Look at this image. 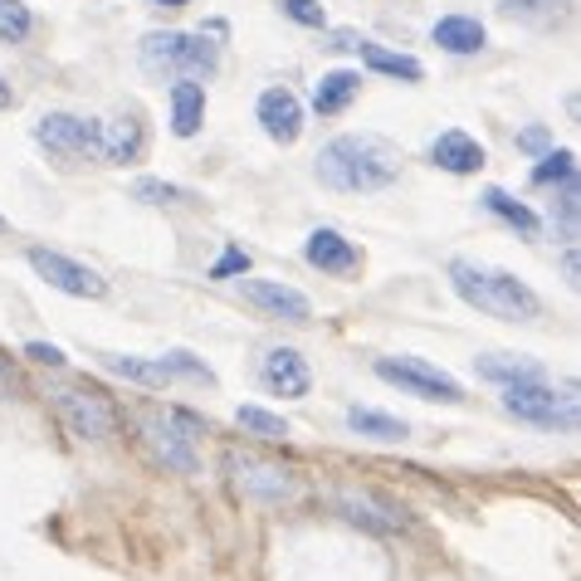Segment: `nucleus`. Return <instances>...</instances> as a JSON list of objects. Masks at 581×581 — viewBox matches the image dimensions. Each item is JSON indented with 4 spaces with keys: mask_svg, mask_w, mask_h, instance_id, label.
<instances>
[{
    "mask_svg": "<svg viewBox=\"0 0 581 581\" xmlns=\"http://www.w3.org/2000/svg\"><path fill=\"white\" fill-rule=\"evenodd\" d=\"M376 376L401 386L405 396H421V401H444V405L464 401V386L454 382L450 372H440V366L421 362V357H382V362H376Z\"/></svg>",
    "mask_w": 581,
    "mask_h": 581,
    "instance_id": "7",
    "label": "nucleus"
},
{
    "mask_svg": "<svg viewBox=\"0 0 581 581\" xmlns=\"http://www.w3.org/2000/svg\"><path fill=\"white\" fill-rule=\"evenodd\" d=\"M430 35L444 54H479L483 44H489V30H483L474 15H444V21H435Z\"/></svg>",
    "mask_w": 581,
    "mask_h": 581,
    "instance_id": "19",
    "label": "nucleus"
},
{
    "mask_svg": "<svg viewBox=\"0 0 581 581\" xmlns=\"http://www.w3.org/2000/svg\"><path fill=\"white\" fill-rule=\"evenodd\" d=\"M230 274H249V255H245V249H235V245H230L225 255L210 264V279H230Z\"/></svg>",
    "mask_w": 581,
    "mask_h": 581,
    "instance_id": "32",
    "label": "nucleus"
},
{
    "mask_svg": "<svg viewBox=\"0 0 581 581\" xmlns=\"http://www.w3.org/2000/svg\"><path fill=\"white\" fill-rule=\"evenodd\" d=\"M30 30H35L30 5H25V0H0V40H5V44H21Z\"/></svg>",
    "mask_w": 581,
    "mask_h": 581,
    "instance_id": "27",
    "label": "nucleus"
},
{
    "mask_svg": "<svg viewBox=\"0 0 581 581\" xmlns=\"http://www.w3.org/2000/svg\"><path fill=\"white\" fill-rule=\"evenodd\" d=\"M483 210H493V216H499L503 225H513V230H518V235H528V240L542 230V220L532 216V210L522 206V201H513L508 191H499V186H489V191H483Z\"/></svg>",
    "mask_w": 581,
    "mask_h": 581,
    "instance_id": "24",
    "label": "nucleus"
},
{
    "mask_svg": "<svg viewBox=\"0 0 581 581\" xmlns=\"http://www.w3.org/2000/svg\"><path fill=\"white\" fill-rule=\"evenodd\" d=\"M430 162L435 167H444V171H454V177H469V171H479L483 162H489V152H483L469 132L450 128V132H440V138L430 142Z\"/></svg>",
    "mask_w": 581,
    "mask_h": 581,
    "instance_id": "16",
    "label": "nucleus"
},
{
    "mask_svg": "<svg viewBox=\"0 0 581 581\" xmlns=\"http://www.w3.org/2000/svg\"><path fill=\"white\" fill-rule=\"evenodd\" d=\"M357 50H362L366 69L386 74V79H405V83H421L425 79V64L411 60V54H396V50H386V44H372V40H362Z\"/></svg>",
    "mask_w": 581,
    "mask_h": 581,
    "instance_id": "21",
    "label": "nucleus"
},
{
    "mask_svg": "<svg viewBox=\"0 0 581 581\" xmlns=\"http://www.w3.org/2000/svg\"><path fill=\"white\" fill-rule=\"evenodd\" d=\"M518 147H522V152H542V147H547V132H542V128H528V132L518 138Z\"/></svg>",
    "mask_w": 581,
    "mask_h": 581,
    "instance_id": "34",
    "label": "nucleus"
},
{
    "mask_svg": "<svg viewBox=\"0 0 581 581\" xmlns=\"http://www.w3.org/2000/svg\"><path fill=\"white\" fill-rule=\"evenodd\" d=\"M347 425H352L357 435H366V440H382V444L411 440V425L386 415V411H372V405H352V411H347Z\"/></svg>",
    "mask_w": 581,
    "mask_h": 581,
    "instance_id": "23",
    "label": "nucleus"
},
{
    "mask_svg": "<svg viewBox=\"0 0 581 581\" xmlns=\"http://www.w3.org/2000/svg\"><path fill=\"white\" fill-rule=\"evenodd\" d=\"M450 284L469 308H479V313H489V318H503V323H528V318L542 313V298L532 294L518 274H508V269H489V264H474V259H454Z\"/></svg>",
    "mask_w": 581,
    "mask_h": 581,
    "instance_id": "2",
    "label": "nucleus"
},
{
    "mask_svg": "<svg viewBox=\"0 0 581 581\" xmlns=\"http://www.w3.org/2000/svg\"><path fill=\"white\" fill-rule=\"evenodd\" d=\"M318 181L347 196H366V191H382L401 177V152L391 147L376 132H343L318 152Z\"/></svg>",
    "mask_w": 581,
    "mask_h": 581,
    "instance_id": "1",
    "label": "nucleus"
},
{
    "mask_svg": "<svg viewBox=\"0 0 581 581\" xmlns=\"http://www.w3.org/2000/svg\"><path fill=\"white\" fill-rule=\"evenodd\" d=\"M362 93V74L357 69H333V74H323L318 79V89H313V113H323V118H337V113L347 108V103Z\"/></svg>",
    "mask_w": 581,
    "mask_h": 581,
    "instance_id": "20",
    "label": "nucleus"
},
{
    "mask_svg": "<svg viewBox=\"0 0 581 581\" xmlns=\"http://www.w3.org/2000/svg\"><path fill=\"white\" fill-rule=\"evenodd\" d=\"M235 421H240V430H249V435H259V440H288V421L284 415H274V411H264V405H240L235 411Z\"/></svg>",
    "mask_w": 581,
    "mask_h": 581,
    "instance_id": "25",
    "label": "nucleus"
},
{
    "mask_svg": "<svg viewBox=\"0 0 581 581\" xmlns=\"http://www.w3.org/2000/svg\"><path fill=\"white\" fill-rule=\"evenodd\" d=\"M201 122H206V89H201V79H177L171 83V132L196 138Z\"/></svg>",
    "mask_w": 581,
    "mask_h": 581,
    "instance_id": "18",
    "label": "nucleus"
},
{
    "mask_svg": "<svg viewBox=\"0 0 581 581\" xmlns=\"http://www.w3.org/2000/svg\"><path fill=\"white\" fill-rule=\"evenodd\" d=\"M279 5H284L288 21L308 25V30H323V25H327V11L318 5V0H279Z\"/></svg>",
    "mask_w": 581,
    "mask_h": 581,
    "instance_id": "31",
    "label": "nucleus"
},
{
    "mask_svg": "<svg viewBox=\"0 0 581 581\" xmlns=\"http://www.w3.org/2000/svg\"><path fill=\"white\" fill-rule=\"evenodd\" d=\"M230 469H235V483L249 493V499H264V503H279L294 493V479H288V469H274V464H255V460H230Z\"/></svg>",
    "mask_w": 581,
    "mask_h": 581,
    "instance_id": "17",
    "label": "nucleus"
},
{
    "mask_svg": "<svg viewBox=\"0 0 581 581\" xmlns=\"http://www.w3.org/2000/svg\"><path fill=\"white\" fill-rule=\"evenodd\" d=\"M30 269L50 288H60V294H69V298H103L108 294V279H103L99 269L79 264V259L60 255V249H30Z\"/></svg>",
    "mask_w": 581,
    "mask_h": 581,
    "instance_id": "8",
    "label": "nucleus"
},
{
    "mask_svg": "<svg viewBox=\"0 0 581 581\" xmlns=\"http://www.w3.org/2000/svg\"><path fill=\"white\" fill-rule=\"evenodd\" d=\"M0 391H15V376L5 372V366H0Z\"/></svg>",
    "mask_w": 581,
    "mask_h": 581,
    "instance_id": "35",
    "label": "nucleus"
},
{
    "mask_svg": "<svg viewBox=\"0 0 581 581\" xmlns=\"http://www.w3.org/2000/svg\"><path fill=\"white\" fill-rule=\"evenodd\" d=\"M50 401L79 440H108L118 430V405L103 391H93V386H54Z\"/></svg>",
    "mask_w": 581,
    "mask_h": 581,
    "instance_id": "6",
    "label": "nucleus"
},
{
    "mask_svg": "<svg viewBox=\"0 0 581 581\" xmlns=\"http://www.w3.org/2000/svg\"><path fill=\"white\" fill-rule=\"evenodd\" d=\"M142 435L147 444L167 460V469L177 474H196L201 460H196V435H201V421L186 411H142Z\"/></svg>",
    "mask_w": 581,
    "mask_h": 581,
    "instance_id": "5",
    "label": "nucleus"
},
{
    "mask_svg": "<svg viewBox=\"0 0 581 581\" xmlns=\"http://www.w3.org/2000/svg\"><path fill=\"white\" fill-rule=\"evenodd\" d=\"M561 181H577V157L571 152H547L532 167V186H561Z\"/></svg>",
    "mask_w": 581,
    "mask_h": 581,
    "instance_id": "28",
    "label": "nucleus"
},
{
    "mask_svg": "<svg viewBox=\"0 0 581 581\" xmlns=\"http://www.w3.org/2000/svg\"><path fill=\"white\" fill-rule=\"evenodd\" d=\"M5 230H11V220H5V216H0V235H5Z\"/></svg>",
    "mask_w": 581,
    "mask_h": 581,
    "instance_id": "38",
    "label": "nucleus"
},
{
    "mask_svg": "<svg viewBox=\"0 0 581 581\" xmlns=\"http://www.w3.org/2000/svg\"><path fill=\"white\" fill-rule=\"evenodd\" d=\"M132 196L147 201V206H177V201H191V191L171 186V181H152V177H142L138 186H132Z\"/></svg>",
    "mask_w": 581,
    "mask_h": 581,
    "instance_id": "30",
    "label": "nucleus"
},
{
    "mask_svg": "<svg viewBox=\"0 0 581 581\" xmlns=\"http://www.w3.org/2000/svg\"><path fill=\"white\" fill-rule=\"evenodd\" d=\"M503 411L518 415V421L528 425H542V430H571L577 425V386H567V391H552L547 382H508L503 386Z\"/></svg>",
    "mask_w": 581,
    "mask_h": 581,
    "instance_id": "4",
    "label": "nucleus"
},
{
    "mask_svg": "<svg viewBox=\"0 0 581 581\" xmlns=\"http://www.w3.org/2000/svg\"><path fill=\"white\" fill-rule=\"evenodd\" d=\"M245 298L269 318H284V323H308L313 304H308L298 288L279 284V279H245Z\"/></svg>",
    "mask_w": 581,
    "mask_h": 581,
    "instance_id": "13",
    "label": "nucleus"
},
{
    "mask_svg": "<svg viewBox=\"0 0 581 581\" xmlns=\"http://www.w3.org/2000/svg\"><path fill=\"white\" fill-rule=\"evenodd\" d=\"M255 118H259V128L269 132V142L288 147V142H298V132H304V103H298L288 89H264L259 93Z\"/></svg>",
    "mask_w": 581,
    "mask_h": 581,
    "instance_id": "11",
    "label": "nucleus"
},
{
    "mask_svg": "<svg viewBox=\"0 0 581 581\" xmlns=\"http://www.w3.org/2000/svg\"><path fill=\"white\" fill-rule=\"evenodd\" d=\"M259 382H264V391L284 396V401H298V396H308L313 376H308V362L294 347H274V352H264V362H259Z\"/></svg>",
    "mask_w": 581,
    "mask_h": 581,
    "instance_id": "12",
    "label": "nucleus"
},
{
    "mask_svg": "<svg viewBox=\"0 0 581 581\" xmlns=\"http://www.w3.org/2000/svg\"><path fill=\"white\" fill-rule=\"evenodd\" d=\"M103 366H108L113 376L138 382V386H167L171 382L167 366H162V357H157V362H142V357H103Z\"/></svg>",
    "mask_w": 581,
    "mask_h": 581,
    "instance_id": "26",
    "label": "nucleus"
},
{
    "mask_svg": "<svg viewBox=\"0 0 581 581\" xmlns=\"http://www.w3.org/2000/svg\"><path fill=\"white\" fill-rule=\"evenodd\" d=\"M35 142L60 157H83V152L99 147V122L93 118H74V113H44L35 122Z\"/></svg>",
    "mask_w": 581,
    "mask_h": 581,
    "instance_id": "10",
    "label": "nucleus"
},
{
    "mask_svg": "<svg viewBox=\"0 0 581 581\" xmlns=\"http://www.w3.org/2000/svg\"><path fill=\"white\" fill-rule=\"evenodd\" d=\"M25 357H30V362H40V366H64V352L54 343H30V347H25Z\"/></svg>",
    "mask_w": 581,
    "mask_h": 581,
    "instance_id": "33",
    "label": "nucleus"
},
{
    "mask_svg": "<svg viewBox=\"0 0 581 581\" xmlns=\"http://www.w3.org/2000/svg\"><path fill=\"white\" fill-rule=\"evenodd\" d=\"M142 69L171 74V79H210L220 69V44L206 35H181V30H152L142 40Z\"/></svg>",
    "mask_w": 581,
    "mask_h": 581,
    "instance_id": "3",
    "label": "nucleus"
},
{
    "mask_svg": "<svg viewBox=\"0 0 581 581\" xmlns=\"http://www.w3.org/2000/svg\"><path fill=\"white\" fill-rule=\"evenodd\" d=\"M152 5H167V11H181V5H191V0H152Z\"/></svg>",
    "mask_w": 581,
    "mask_h": 581,
    "instance_id": "36",
    "label": "nucleus"
},
{
    "mask_svg": "<svg viewBox=\"0 0 581 581\" xmlns=\"http://www.w3.org/2000/svg\"><path fill=\"white\" fill-rule=\"evenodd\" d=\"M561 5L567 0H499V11L508 15V21H552V15H561Z\"/></svg>",
    "mask_w": 581,
    "mask_h": 581,
    "instance_id": "29",
    "label": "nucleus"
},
{
    "mask_svg": "<svg viewBox=\"0 0 581 581\" xmlns=\"http://www.w3.org/2000/svg\"><path fill=\"white\" fill-rule=\"evenodd\" d=\"M304 259L313 269H323V274H357V269H362L357 245L347 235H337V230H313L304 245Z\"/></svg>",
    "mask_w": 581,
    "mask_h": 581,
    "instance_id": "14",
    "label": "nucleus"
},
{
    "mask_svg": "<svg viewBox=\"0 0 581 581\" xmlns=\"http://www.w3.org/2000/svg\"><path fill=\"white\" fill-rule=\"evenodd\" d=\"M93 157L108 162V167H128L142 157V122L138 118H108L99 122V147Z\"/></svg>",
    "mask_w": 581,
    "mask_h": 581,
    "instance_id": "15",
    "label": "nucleus"
},
{
    "mask_svg": "<svg viewBox=\"0 0 581 581\" xmlns=\"http://www.w3.org/2000/svg\"><path fill=\"white\" fill-rule=\"evenodd\" d=\"M5 103H11V93H5V83H0V108H5Z\"/></svg>",
    "mask_w": 581,
    "mask_h": 581,
    "instance_id": "37",
    "label": "nucleus"
},
{
    "mask_svg": "<svg viewBox=\"0 0 581 581\" xmlns=\"http://www.w3.org/2000/svg\"><path fill=\"white\" fill-rule=\"evenodd\" d=\"M333 503L347 522H357V528H366V532H405L411 528L401 503L382 499V493H372V489H337Z\"/></svg>",
    "mask_w": 581,
    "mask_h": 581,
    "instance_id": "9",
    "label": "nucleus"
},
{
    "mask_svg": "<svg viewBox=\"0 0 581 581\" xmlns=\"http://www.w3.org/2000/svg\"><path fill=\"white\" fill-rule=\"evenodd\" d=\"M474 372H479L483 382L508 386V382H538L542 366L528 362V357H513V352H489V357H474Z\"/></svg>",
    "mask_w": 581,
    "mask_h": 581,
    "instance_id": "22",
    "label": "nucleus"
}]
</instances>
